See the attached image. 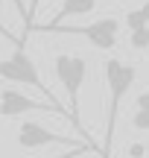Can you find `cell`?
I'll return each instance as SVG.
<instances>
[{"label": "cell", "mask_w": 149, "mask_h": 158, "mask_svg": "<svg viewBox=\"0 0 149 158\" xmlns=\"http://www.w3.org/2000/svg\"><path fill=\"white\" fill-rule=\"evenodd\" d=\"M35 3H38V0H32V6H29V18H32V12L38 9V6H35Z\"/></svg>", "instance_id": "15"}, {"label": "cell", "mask_w": 149, "mask_h": 158, "mask_svg": "<svg viewBox=\"0 0 149 158\" xmlns=\"http://www.w3.org/2000/svg\"><path fill=\"white\" fill-rule=\"evenodd\" d=\"M132 126L138 132H149V91H143V94L138 97V108H135Z\"/></svg>", "instance_id": "8"}, {"label": "cell", "mask_w": 149, "mask_h": 158, "mask_svg": "<svg viewBox=\"0 0 149 158\" xmlns=\"http://www.w3.org/2000/svg\"><path fill=\"white\" fill-rule=\"evenodd\" d=\"M129 44L135 50H146L149 47V29H140V32H129Z\"/></svg>", "instance_id": "11"}, {"label": "cell", "mask_w": 149, "mask_h": 158, "mask_svg": "<svg viewBox=\"0 0 149 158\" xmlns=\"http://www.w3.org/2000/svg\"><path fill=\"white\" fill-rule=\"evenodd\" d=\"M126 27H129V32H140V29H149V21L140 9H132L126 15Z\"/></svg>", "instance_id": "9"}, {"label": "cell", "mask_w": 149, "mask_h": 158, "mask_svg": "<svg viewBox=\"0 0 149 158\" xmlns=\"http://www.w3.org/2000/svg\"><path fill=\"white\" fill-rule=\"evenodd\" d=\"M0 38H6V41H12V44H15V47H23V41H21V38H15V35H12L9 29L3 27V23H0Z\"/></svg>", "instance_id": "12"}, {"label": "cell", "mask_w": 149, "mask_h": 158, "mask_svg": "<svg viewBox=\"0 0 149 158\" xmlns=\"http://www.w3.org/2000/svg\"><path fill=\"white\" fill-rule=\"evenodd\" d=\"M0 79L15 82V85H29V88H35L44 100H50L53 106H62V102L56 100V94H53V91L41 82L38 68H35V62L26 56V50H23V47H15V53H12L9 59H0Z\"/></svg>", "instance_id": "3"}, {"label": "cell", "mask_w": 149, "mask_h": 158, "mask_svg": "<svg viewBox=\"0 0 149 158\" xmlns=\"http://www.w3.org/2000/svg\"><path fill=\"white\" fill-rule=\"evenodd\" d=\"M103 76L108 85V111H105V141H103V155L111 158V143H114V132H117V117H120V102L129 94V88L138 79L135 64L120 62V59H105L103 64Z\"/></svg>", "instance_id": "1"}, {"label": "cell", "mask_w": 149, "mask_h": 158, "mask_svg": "<svg viewBox=\"0 0 149 158\" xmlns=\"http://www.w3.org/2000/svg\"><path fill=\"white\" fill-rule=\"evenodd\" d=\"M132 158H143V143H132Z\"/></svg>", "instance_id": "14"}, {"label": "cell", "mask_w": 149, "mask_h": 158, "mask_svg": "<svg viewBox=\"0 0 149 158\" xmlns=\"http://www.w3.org/2000/svg\"><path fill=\"white\" fill-rule=\"evenodd\" d=\"M94 6H97V0H64L62 9L53 15L50 23H44V27H35V32H50V29H58L67 18H82V15H91Z\"/></svg>", "instance_id": "7"}, {"label": "cell", "mask_w": 149, "mask_h": 158, "mask_svg": "<svg viewBox=\"0 0 149 158\" xmlns=\"http://www.w3.org/2000/svg\"><path fill=\"white\" fill-rule=\"evenodd\" d=\"M50 32H62V35H85L91 41V47L97 50H111L117 44V35H120V21L117 18H99L94 23H85V27H58L50 29Z\"/></svg>", "instance_id": "5"}, {"label": "cell", "mask_w": 149, "mask_h": 158, "mask_svg": "<svg viewBox=\"0 0 149 158\" xmlns=\"http://www.w3.org/2000/svg\"><path fill=\"white\" fill-rule=\"evenodd\" d=\"M12 9L21 15V21H23V41L32 35V18H29V9L23 6V0H12Z\"/></svg>", "instance_id": "10"}, {"label": "cell", "mask_w": 149, "mask_h": 158, "mask_svg": "<svg viewBox=\"0 0 149 158\" xmlns=\"http://www.w3.org/2000/svg\"><path fill=\"white\" fill-rule=\"evenodd\" d=\"M18 143H21L23 149H44V147L58 143V147H67L70 152H73V149H82V147H94L91 141H79V138H67V135H58V132H50L41 123H35V120L21 123V129H18Z\"/></svg>", "instance_id": "4"}, {"label": "cell", "mask_w": 149, "mask_h": 158, "mask_svg": "<svg viewBox=\"0 0 149 158\" xmlns=\"http://www.w3.org/2000/svg\"><path fill=\"white\" fill-rule=\"evenodd\" d=\"M94 147H82V149H73V152H64V155H58V158H79V155H85V152H91Z\"/></svg>", "instance_id": "13"}, {"label": "cell", "mask_w": 149, "mask_h": 158, "mask_svg": "<svg viewBox=\"0 0 149 158\" xmlns=\"http://www.w3.org/2000/svg\"><path fill=\"white\" fill-rule=\"evenodd\" d=\"M26 111H47V114H58V117L67 114L62 106L32 100V97L21 94V91H15V88H3L0 91V117H21V114H26Z\"/></svg>", "instance_id": "6"}, {"label": "cell", "mask_w": 149, "mask_h": 158, "mask_svg": "<svg viewBox=\"0 0 149 158\" xmlns=\"http://www.w3.org/2000/svg\"><path fill=\"white\" fill-rule=\"evenodd\" d=\"M56 76L58 82L64 85L67 91V106H70V123L76 129H82V114H79V88L85 85V76H88V62L82 56H73V53H58L56 62Z\"/></svg>", "instance_id": "2"}]
</instances>
